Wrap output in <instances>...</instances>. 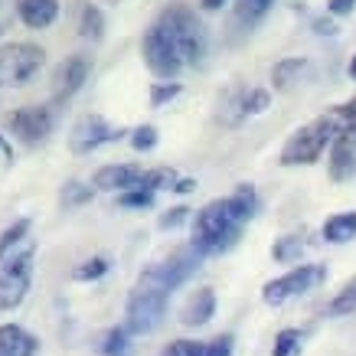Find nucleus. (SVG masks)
<instances>
[{"label":"nucleus","instance_id":"1","mask_svg":"<svg viewBox=\"0 0 356 356\" xmlns=\"http://www.w3.org/2000/svg\"><path fill=\"white\" fill-rule=\"evenodd\" d=\"M255 209H259L255 186L238 184L232 196L213 200V203H206L203 209H196L190 245H193L203 259H209V255H222V252H229V248L238 242L242 226L255 216Z\"/></svg>","mask_w":356,"mask_h":356},{"label":"nucleus","instance_id":"2","mask_svg":"<svg viewBox=\"0 0 356 356\" xmlns=\"http://www.w3.org/2000/svg\"><path fill=\"white\" fill-rule=\"evenodd\" d=\"M157 23H161L163 33L173 40V46L180 49L184 65L203 63V56H206V26L200 23V17H196L190 7H184V3H170V7L157 17Z\"/></svg>","mask_w":356,"mask_h":356},{"label":"nucleus","instance_id":"3","mask_svg":"<svg viewBox=\"0 0 356 356\" xmlns=\"http://www.w3.org/2000/svg\"><path fill=\"white\" fill-rule=\"evenodd\" d=\"M167 298L161 288H151L138 281V288L128 294V307H124V330L131 337H144V334H154L157 327L163 324L167 317Z\"/></svg>","mask_w":356,"mask_h":356},{"label":"nucleus","instance_id":"4","mask_svg":"<svg viewBox=\"0 0 356 356\" xmlns=\"http://www.w3.org/2000/svg\"><path fill=\"white\" fill-rule=\"evenodd\" d=\"M46 53L40 43H26V40H13V43H0V88H17L30 82Z\"/></svg>","mask_w":356,"mask_h":356},{"label":"nucleus","instance_id":"5","mask_svg":"<svg viewBox=\"0 0 356 356\" xmlns=\"http://www.w3.org/2000/svg\"><path fill=\"white\" fill-rule=\"evenodd\" d=\"M334 128H330V121L321 115V118H314L311 124H304L291 134V138L284 140V147H281V163L284 167H298V163H314L321 154H324L327 144H334Z\"/></svg>","mask_w":356,"mask_h":356},{"label":"nucleus","instance_id":"6","mask_svg":"<svg viewBox=\"0 0 356 356\" xmlns=\"http://www.w3.org/2000/svg\"><path fill=\"white\" fill-rule=\"evenodd\" d=\"M33 278V245H23L0 261V311H17L30 291Z\"/></svg>","mask_w":356,"mask_h":356},{"label":"nucleus","instance_id":"7","mask_svg":"<svg viewBox=\"0 0 356 356\" xmlns=\"http://www.w3.org/2000/svg\"><path fill=\"white\" fill-rule=\"evenodd\" d=\"M200 261H203V255H200L193 245H184V248H177L170 259L151 265V268L140 275V281L151 284V288H161L163 294H170V291H177L184 281L193 278L196 268H200Z\"/></svg>","mask_w":356,"mask_h":356},{"label":"nucleus","instance_id":"8","mask_svg":"<svg viewBox=\"0 0 356 356\" xmlns=\"http://www.w3.org/2000/svg\"><path fill=\"white\" fill-rule=\"evenodd\" d=\"M7 131L20 140L23 147H36L43 144L56 128V108L53 105H23V108L7 115Z\"/></svg>","mask_w":356,"mask_h":356},{"label":"nucleus","instance_id":"9","mask_svg":"<svg viewBox=\"0 0 356 356\" xmlns=\"http://www.w3.org/2000/svg\"><path fill=\"white\" fill-rule=\"evenodd\" d=\"M321 281H327L324 265H294L288 275H281V278L268 281V284L261 288V301L271 304V307H278V304L291 301V298H298V294L314 291Z\"/></svg>","mask_w":356,"mask_h":356},{"label":"nucleus","instance_id":"10","mask_svg":"<svg viewBox=\"0 0 356 356\" xmlns=\"http://www.w3.org/2000/svg\"><path fill=\"white\" fill-rule=\"evenodd\" d=\"M140 49H144V63H147V69H151L157 79L173 82V79L180 76V69H184V56H180V49L173 46V40L163 33V26L157 20H154L151 30L144 33Z\"/></svg>","mask_w":356,"mask_h":356},{"label":"nucleus","instance_id":"11","mask_svg":"<svg viewBox=\"0 0 356 356\" xmlns=\"http://www.w3.org/2000/svg\"><path fill=\"white\" fill-rule=\"evenodd\" d=\"M121 134H124V131L111 128L102 115H82V118L72 124L69 147H72V154H92V151H98V147L111 144V140H118Z\"/></svg>","mask_w":356,"mask_h":356},{"label":"nucleus","instance_id":"12","mask_svg":"<svg viewBox=\"0 0 356 356\" xmlns=\"http://www.w3.org/2000/svg\"><path fill=\"white\" fill-rule=\"evenodd\" d=\"M86 79H88V59L86 56L82 53L65 56L53 72V105H59V102L76 95L79 88L86 86Z\"/></svg>","mask_w":356,"mask_h":356},{"label":"nucleus","instance_id":"13","mask_svg":"<svg viewBox=\"0 0 356 356\" xmlns=\"http://www.w3.org/2000/svg\"><path fill=\"white\" fill-rule=\"evenodd\" d=\"M356 173V128L337 134L334 144H330V177L337 184L343 180H353Z\"/></svg>","mask_w":356,"mask_h":356},{"label":"nucleus","instance_id":"14","mask_svg":"<svg viewBox=\"0 0 356 356\" xmlns=\"http://www.w3.org/2000/svg\"><path fill=\"white\" fill-rule=\"evenodd\" d=\"M140 167L138 163H105V167H98L95 177H92V186L95 190H134L140 180Z\"/></svg>","mask_w":356,"mask_h":356},{"label":"nucleus","instance_id":"15","mask_svg":"<svg viewBox=\"0 0 356 356\" xmlns=\"http://www.w3.org/2000/svg\"><path fill=\"white\" fill-rule=\"evenodd\" d=\"M17 17L30 30H46L59 17V0H17Z\"/></svg>","mask_w":356,"mask_h":356},{"label":"nucleus","instance_id":"16","mask_svg":"<svg viewBox=\"0 0 356 356\" xmlns=\"http://www.w3.org/2000/svg\"><path fill=\"white\" fill-rule=\"evenodd\" d=\"M213 314H216V294H213V288H200V291H193L190 294V301L184 304L180 324L184 327H203V324H209Z\"/></svg>","mask_w":356,"mask_h":356},{"label":"nucleus","instance_id":"17","mask_svg":"<svg viewBox=\"0 0 356 356\" xmlns=\"http://www.w3.org/2000/svg\"><path fill=\"white\" fill-rule=\"evenodd\" d=\"M0 350L10 356H36L40 340L30 330H23L20 324H0Z\"/></svg>","mask_w":356,"mask_h":356},{"label":"nucleus","instance_id":"18","mask_svg":"<svg viewBox=\"0 0 356 356\" xmlns=\"http://www.w3.org/2000/svg\"><path fill=\"white\" fill-rule=\"evenodd\" d=\"M321 236H324L327 242H334V245H343V242H350V238L356 236V209L330 216L324 222V229H321Z\"/></svg>","mask_w":356,"mask_h":356},{"label":"nucleus","instance_id":"19","mask_svg":"<svg viewBox=\"0 0 356 356\" xmlns=\"http://www.w3.org/2000/svg\"><path fill=\"white\" fill-rule=\"evenodd\" d=\"M102 33H105V17H102V10H98L95 3H88V0H79V36L102 40Z\"/></svg>","mask_w":356,"mask_h":356},{"label":"nucleus","instance_id":"20","mask_svg":"<svg viewBox=\"0 0 356 356\" xmlns=\"http://www.w3.org/2000/svg\"><path fill=\"white\" fill-rule=\"evenodd\" d=\"M30 226H33L30 219L20 216V219H13L10 226L0 232V261L7 259V255H13V252H17V248L26 242V236H30Z\"/></svg>","mask_w":356,"mask_h":356},{"label":"nucleus","instance_id":"21","mask_svg":"<svg viewBox=\"0 0 356 356\" xmlns=\"http://www.w3.org/2000/svg\"><path fill=\"white\" fill-rule=\"evenodd\" d=\"M304 245H307V242H304V236L291 232V236L275 238V245H271V255H275V261H281V265H291V261H301Z\"/></svg>","mask_w":356,"mask_h":356},{"label":"nucleus","instance_id":"22","mask_svg":"<svg viewBox=\"0 0 356 356\" xmlns=\"http://www.w3.org/2000/svg\"><path fill=\"white\" fill-rule=\"evenodd\" d=\"M304 59L301 56H291V59H281V63H275V69H271V82H275V88H291L294 82H298V76L304 72Z\"/></svg>","mask_w":356,"mask_h":356},{"label":"nucleus","instance_id":"23","mask_svg":"<svg viewBox=\"0 0 356 356\" xmlns=\"http://www.w3.org/2000/svg\"><path fill=\"white\" fill-rule=\"evenodd\" d=\"M98 353L102 356H128L131 353V334L124 327H111L105 330L102 343H98Z\"/></svg>","mask_w":356,"mask_h":356},{"label":"nucleus","instance_id":"24","mask_svg":"<svg viewBox=\"0 0 356 356\" xmlns=\"http://www.w3.org/2000/svg\"><path fill=\"white\" fill-rule=\"evenodd\" d=\"M327 121H330V128H334V134H343V131H353L356 128V98H350V102H343V105H337V108H330L324 115Z\"/></svg>","mask_w":356,"mask_h":356},{"label":"nucleus","instance_id":"25","mask_svg":"<svg viewBox=\"0 0 356 356\" xmlns=\"http://www.w3.org/2000/svg\"><path fill=\"white\" fill-rule=\"evenodd\" d=\"M177 170H170V167H157V170H144L140 173V180H138V186L140 190H151V193H157V190H163V186H177Z\"/></svg>","mask_w":356,"mask_h":356},{"label":"nucleus","instance_id":"26","mask_svg":"<svg viewBox=\"0 0 356 356\" xmlns=\"http://www.w3.org/2000/svg\"><path fill=\"white\" fill-rule=\"evenodd\" d=\"M275 0H236V20L245 23V26H255V23L271 10Z\"/></svg>","mask_w":356,"mask_h":356},{"label":"nucleus","instance_id":"27","mask_svg":"<svg viewBox=\"0 0 356 356\" xmlns=\"http://www.w3.org/2000/svg\"><path fill=\"white\" fill-rule=\"evenodd\" d=\"M108 271H111L108 255H92V259H86L76 271H72V278L76 281H98V278H105Z\"/></svg>","mask_w":356,"mask_h":356},{"label":"nucleus","instance_id":"28","mask_svg":"<svg viewBox=\"0 0 356 356\" xmlns=\"http://www.w3.org/2000/svg\"><path fill=\"white\" fill-rule=\"evenodd\" d=\"M95 196V186L92 184H82V180H69V184L59 190V203L69 209V206H82V203H88Z\"/></svg>","mask_w":356,"mask_h":356},{"label":"nucleus","instance_id":"29","mask_svg":"<svg viewBox=\"0 0 356 356\" xmlns=\"http://www.w3.org/2000/svg\"><path fill=\"white\" fill-rule=\"evenodd\" d=\"M353 311H356V278L346 281L343 291H340L334 301L327 304V314H330V317H350Z\"/></svg>","mask_w":356,"mask_h":356},{"label":"nucleus","instance_id":"30","mask_svg":"<svg viewBox=\"0 0 356 356\" xmlns=\"http://www.w3.org/2000/svg\"><path fill=\"white\" fill-rule=\"evenodd\" d=\"M304 343V334L294 330V327H284L278 337H275V346H271V356H294Z\"/></svg>","mask_w":356,"mask_h":356},{"label":"nucleus","instance_id":"31","mask_svg":"<svg viewBox=\"0 0 356 356\" xmlns=\"http://www.w3.org/2000/svg\"><path fill=\"white\" fill-rule=\"evenodd\" d=\"M118 203L124 206V209H147V206H154V193H151V190H140V186H134V190L118 193Z\"/></svg>","mask_w":356,"mask_h":356},{"label":"nucleus","instance_id":"32","mask_svg":"<svg viewBox=\"0 0 356 356\" xmlns=\"http://www.w3.org/2000/svg\"><path fill=\"white\" fill-rule=\"evenodd\" d=\"M131 147H134V151H151V147H157V128H154V124L134 128L131 131Z\"/></svg>","mask_w":356,"mask_h":356},{"label":"nucleus","instance_id":"33","mask_svg":"<svg viewBox=\"0 0 356 356\" xmlns=\"http://www.w3.org/2000/svg\"><path fill=\"white\" fill-rule=\"evenodd\" d=\"M177 95H180V82H154V88H151V105H154V108H161V105L173 102Z\"/></svg>","mask_w":356,"mask_h":356},{"label":"nucleus","instance_id":"34","mask_svg":"<svg viewBox=\"0 0 356 356\" xmlns=\"http://www.w3.org/2000/svg\"><path fill=\"white\" fill-rule=\"evenodd\" d=\"M242 108H245V118L248 115H261V111L268 108V92H265V88H252V92H245Z\"/></svg>","mask_w":356,"mask_h":356},{"label":"nucleus","instance_id":"35","mask_svg":"<svg viewBox=\"0 0 356 356\" xmlns=\"http://www.w3.org/2000/svg\"><path fill=\"white\" fill-rule=\"evenodd\" d=\"M206 343H196V340H173L167 350H163V356H203Z\"/></svg>","mask_w":356,"mask_h":356},{"label":"nucleus","instance_id":"36","mask_svg":"<svg viewBox=\"0 0 356 356\" xmlns=\"http://www.w3.org/2000/svg\"><path fill=\"white\" fill-rule=\"evenodd\" d=\"M232 346H236V337L232 334H219L216 340H209L203 350V356H232Z\"/></svg>","mask_w":356,"mask_h":356},{"label":"nucleus","instance_id":"37","mask_svg":"<svg viewBox=\"0 0 356 356\" xmlns=\"http://www.w3.org/2000/svg\"><path fill=\"white\" fill-rule=\"evenodd\" d=\"M186 219H190V209L186 206H173V209H167L161 216V229H177V226H184Z\"/></svg>","mask_w":356,"mask_h":356},{"label":"nucleus","instance_id":"38","mask_svg":"<svg viewBox=\"0 0 356 356\" xmlns=\"http://www.w3.org/2000/svg\"><path fill=\"white\" fill-rule=\"evenodd\" d=\"M356 0H327V10L334 13V17H346V13H353Z\"/></svg>","mask_w":356,"mask_h":356},{"label":"nucleus","instance_id":"39","mask_svg":"<svg viewBox=\"0 0 356 356\" xmlns=\"http://www.w3.org/2000/svg\"><path fill=\"white\" fill-rule=\"evenodd\" d=\"M314 33H321V36H334L337 23L330 20V17H317V20H314Z\"/></svg>","mask_w":356,"mask_h":356},{"label":"nucleus","instance_id":"40","mask_svg":"<svg viewBox=\"0 0 356 356\" xmlns=\"http://www.w3.org/2000/svg\"><path fill=\"white\" fill-rule=\"evenodd\" d=\"M177 193H190V190H196V180H190V177H184V180H177V186H173Z\"/></svg>","mask_w":356,"mask_h":356},{"label":"nucleus","instance_id":"41","mask_svg":"<svg viewBox=\"0 0 356 356\" xmlns=\"http://www.w3.org/2000/svg\"><path fill=\"white\" fill-rule=\"evenodd\" d=\"M200 3H203V10H219L226 0H200Z\"/></svg>","mask_w":356,"mask_h":356},{"label":"nucleus","instance_id":"42","mask_svg":"<svg viewBox=\"0 0 356 356\" xmlns=\"http://www.w3.org/2000/svg\"><path fill=\"white\" fill-rule=\"evenodd\" d=\"M3 26H7V17H3V0H0V33H3Z\"/></svg>","mask_w":356,"mask_h":356},{"label":"nucleus","instance_id":"43","mask_svg":"<svg viewBox=\"0 0 356 356\" xmlns=\"http://www.w3.org/2000/svg\"><path fill=\"white\" fill-rule=\"evenodd\" d=\"M350 76L356 79V56H353V59H350Z\"/></svg>","mask_w":356,"mask_h":356},{"label":"nucleus","instance_id":"44","mask_svg":"<svg viewBox=\"0 0 356 356\" xmlns=\"http://www.w3.org/2000/svg\"><path fill=\"white\" fill-rule=\"evenodd\" d=\"M0 356H10V353H3V350H0Z\"/></svg>","mask_w":356,"mask_h":356},{"label":"nucleus","instance_id":"45","mask_svg":"<svg viewBox=\"0 0 356 356\" xmlns=\"http://www.w3.org/2000/svg\"><path fill=\"white\" fill-rule=\"evenodd\" d=\"M108 3H118V0H108Z\"/></svg>","mask_w":356,"mask_h":356}]
</instances>
